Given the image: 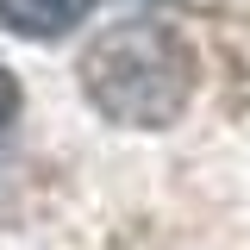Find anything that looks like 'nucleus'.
<instances>
[{
  "instance_id": "1",
  "label": "nucleus",
  "mask_w": 250,
  "mask_h": 250,
  "mask_svg": "<svg viewBox=\"0 0 250 250\" xmlns=\"http://www.w3.org/2000/svg\"><path fill=\"white\" fill-rule=\"evenodd\" d=\"M82 94L106 125L125 131H169L200 88V57L169 19H125L106 25L82 50Z\"/></svg>"
},
{
  "instance_id": "2",
  "label": "nucleus",
  "mask_w": 250,
  "mask_h": 250,
  "mask_svg": "<svg viewBox=\"0 0 250 250\" xmlns=\"http://www.w3.org/2000/svg\"><path fill=\"white\" fill-rule=\"evenodd\" d=\"M100 0H0V25L13 38H31V44H57L88 19Z\"/></svg>"
},
{
  "instance_id": "3",
  "label": "nucleus",
  "mask_w": 250,
  "mask_h": 250,
  "mask_svg": "<svg viewBox=\"0 0 250 250\" xmlns=\"http://www.w3.org/2000/svg\"><path fill=\"white\" fill-rule=\"evenodd\" d=\"M13 119H19V82H13V69H0V144H6Z\"/></svg>"
}]
</instances>
